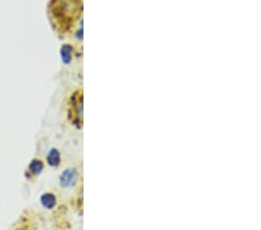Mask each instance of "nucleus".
Listing matches in <instances>:
<instances>
[{"label":"nucleus","mask_w":261,"mask_h":230,"mask_svg":"<svg viewBox=\"0 0 261 230\" xmlns=\"http://www.w3.org/2000/svg\"><path fill=\"white\" fill-rule=\"evenodd\" d=\"M43 167H44L43 162L40 160H33L28 166V172L33 175H37L43 171Z\"/></svg>","instance_id":"423d86ee"},{"label":"nucleus","mask_w":261,"mask_h":230,"mask_svg":"<svg viewBox=\"0 0 261 230\" xmlns=\"http://www.w3.org/2000/svg\"><path fill=\"white\" fill-rule=\"evenodd\" d=\"M75 182V172L74 170H66L61 175V185L67 187L73 185Z\"/></svg>","instance_id":"7ed1b4c3"},{"label":"nucleus","mask_w":261,"mask_h":230,"mask_svg":"<svg viewBox=\"0 0 261 230\" xmlns=\"http://www.w3.org/2000/svg\"><path fill=\"white\" fill-rule=\"evenodd\" d=\"M48 13L57 33L69 35L74 32L83 13V0H49Z\"/></svg>","instance_id":"f257e3e1"},{"label":"nucleus","mask_w":261,"mask_h":230,"mask_svg":"<svg viewBox=\"0 0 261 230\" xmlns=\"http://www.w3.org/2000/svg\"><path fill=\"white\" fill-rule=\"evenodd\" d=\"M61 55H62V60L64 63H70L71 60H72V47L70 44H64L62 47L61 50Z\"/></svg>","instance_id":"0eeeda50"},{"label":"nucleus","mask_w":261,"mask_h":230,"mask_svg":"<svg viewBox=\"0 0 261 230\" xmlns=\"http://www.w3.org/2000/svg\"><path fill=\"white\" fill-rule=\"evenodd\" d=\"M47 163L50 166L57 167L61 164V152L57 149H51L47 155Z\"/></svg>","instance_id":"20e7f679"},{"label":"nucleus","mask_w":261,"mask_h":230,"mask_svg":"<svg viewBox=\"0 0 261 230\" xmlns=\"http://www.w3.org/2000/svg\"><path fill=\"white\" fill-rule=\"evenodd\" d=\"M41 203L44 208L53 209L56 205V196L53 193H45L41 196Z\"/></svg>","instance_id":"39448f33"},{"label":"nucleus","mask_w":261,"mask_h":230,"mask_svg":"<svg viewBox=\"0 0 261 230\" xmlns=\"http://www.w3.org/2000/svg\"><path fill=\"white\" fill-rule=\"evenodd\" d=\"M69 116L71 122L74 123L78 128L83 125V91L78 90L71 95Z\"/></svg>","instance_id":"f03ea898"}]
</instances>
